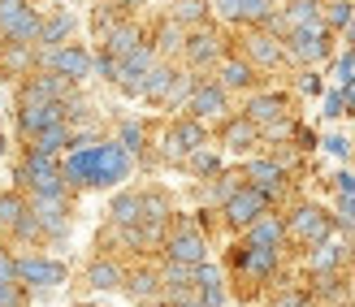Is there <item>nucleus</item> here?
<instances>
[{
	"instance_id": "obj_54",
	"label": "nucleus",
	"mask_w": 355,
	"mask_h": 307,
	"mask_svg": "<svg viewBox=\"0 0 355 307\" xmlns=\"http://www.w3.org/2000/svg\"><path fill=\"white\" fill-rule=\"evenodd\" d=\"M347 30H351V40H355V17H351V26H347Z\"/></svg>"
},
{
	"instance_id": "obj_5",
	"label": "nucleus",
	"mask_w": 355,
	"mask_h": 307,
	"mask_svg": "<svg viewBox=\"0 0 355 307\" xmlns=\"http://www.w3.org/2000/svg\"><path fill=\"white\" fill-rule=\"evenodd\" d=\"M286 234L295 243H308V247H321L325 238H334V216L325 208H316V204H299L291 212V221H286Z\"/></svg>"
},
{
	"instance_id": "obj_31",
	"label": "nucleus",
	"mask_w": 355,
	"mask_h": 307,
	"mask_svg": "<svg viewBox=\"0 0 355 307\" xmlns=\"http://www.w3.org/2000/svg\"><path fill=\"white\" fill-rule=\"evenodd\" d=\"M204 17H208V0H173L169 22H178V26H204Z\"/></svg>"
},
{
	"instance_id": "obj_33",
	"label": "nucleus",
	"mask_w": 355,
	"mask_h": 307,
	"mask_svg": "<svg viewBox=\"0 0 355 307\" xmlns=\"http://www.w3.org/2000/svg\"><path fill=\"white\" fill-rule=\"evenodd\" d=\"M273 0H243L239 5V22H247V26H269L273 22Z\"/></svg>"
},
{
	"instance_id": "obj_26",
	"label": "nucleus",
	"mask_w": 355,
	"mask_h": 307,
	"mask_svg": "<svg viewBox=\"0 0 355 307\" xmlns=\"http://www.w3.org/2000/svg\"><path fill=\"white\" fill-rule=\"evenodd\" d=\"M121 281H126L121 264H113V260H96V264H87V286H92V290H117Z\"/></svg>"
},
{
	"instance_id": "obj_51",
	"label": "nucleus",
	"mask_w": 355,
	"mask_h": 307,
	"mask_svg": "<svg viewBox=\"0 0 355 307\" xmlns=\"http://www.w3.org/2000/svg\"><path fill=\"white\" fill-rule=\"evenodd\" d=\"M299 87H304L308 96H316V91H321V78H316V74H304V78H299Z\"/></svg>"
},
{
	"instance_id": "obj_53",
	"label": "nucleus",
	"mask_w": 355,
	"mask_h": 307,
	"mask_svg": "<svg viewBox=\"0 0 355 307\" xmlns=\"http://www.w3.org/2000/svg\"><path fill=\"white\" fill-rule=\"evenodd\" d=\"M291 5H321V0H291Z\"/></svg>"
},
{
	"instance_id": "obj_30",
	"label": "nucleus",
	"mask_w": 355,
	"mask_h": 307,
	"mask_svg": "<svg viewBox=\"0 0 355 307\" xmlns=\"http://www.w3.org/2000/svg\"><path fill=\"white\" fill-rule=\"evenodd\" d=\"M69 30H74V13H69V9H57L52 17H44V26H40V44L52 48V44H61Z\"/></svg>"
},
{
	"instance_id": "obj_23",
	"label": "nucleus",
	"mask_w": 355,
	"mask_h": 307,
	"mask_svg": "<svg viewBox=\"0 0 355 307\" xmlns=\"http://www.w3.org/2000/svg\"><path fill=\"white\" fill-rule=\"evenodd\" d=\"M221 143H225L230 152H247V148H256V143H260V130L247 117H230L221 125Z\"/></svg>"
},
{
	"instance_id": "obj_42",
	"label": "nucleus",
	"mask_w": 355,
	"mask_h": 307,
	"mask_svg": "<svg viewBox=\"0 0 355 307\" xmlns=\"http://www.w3.org/2000/svg\"><path fill=\"white\" fill-rule=\"evenodd\" d=\"M117 65H121V61H113L109 52H100V57H96V74L109 78V82H117Z\"/></svg>"
},
{
	"instance_id": "obj_41",
	"label": "nucleus",
	"mask_w": 355,
	"mask_h": 307,
	"mask_svg": "<svg viewBox=\"0 0 355 307\" xmlns=\"http://www.w3.org/2000/svg\"><path fill=\"white\" fill-rule=\"evenodd\" d=\"M182 44H187V40H182V26H178V22H165V26H161V48H165V52H178Z\"/></svg>"
},
{
	"instance_id": "obj_18",
	"label": "nucleus",
	"mask_w": 355,
	"mask_h": 307,
	"mask_svg": "<svg viewBox=\"0 0 355 307\" xmlns=\"http://www.w3.org/2000/svg\"><path fill=\"white\" fill-rule=\"evenodd\" d=\"M65 121V104H17V125L35 139L44 134L48 125H61Z\"/></svg>"
},
{
	"instance_id": "obj_15",
	"label": "nucleus",
	"mask_w": 355,
	"mask_h": 307,
	"mask_svg": "<svg viewBox=\"0 0 355 307\" xmlns=\"http://www.w3.org/2000/svg\"><path fill=\"white\" fill-rule=\"evenodd\" d=\"M152 65H156V48H152V44H139L130 57L117 65V87H121L126 96H139V91H144V78H148Z\"/></svg>"
},
{
	"instance_id": "obj_46",
	"label": "nucleus",
	"mask_w": 355,
	"mask_h": 307,
	"mask_svg": "<svg viewBox=\"0 0 355 307\" xmlns=\"http://www.w3.org/2000/svg\"><path fill=\"white\" fill-rule=\"evenodd\" d=\"M273 307H308V295L304 290H286V295H277Z\"/></svg>"
},
{
	"instance_id": "obj_22",
	"label": "nucleus",
	"mask_w": 355,
	"mask_h": 307,
	"mask_svg": "<svg viewBox=\"0 0 355 307\" xmlns=\"http://www.w3.org/2000/svg\"><path fill=\"white\" fill-rule=\"evenodd\" d=\"M109 221L117 229H135L139 221H144V195H139V191H121L117 200L109 204Z\"/></svg>"
},
{
	"instance_id": "obj_25",
	"label": "nucleus",
	"mask_w": 355,
	"mask_h": 307,
	"mask_svg": "<svg viewBox=\"0 0 355 307\" xmlns=\"http://www.w3.org/2000/svg\"><path fill=\"white\" fill-rule=\"evenodd\" d=\"M173 78H178V69L156 61V65L148 69V78H144V91H139V96H144V100H152V104H165V96H169Z\"/></svg>"
},
{
	"instance_id": "obj_1",
	"label": "nucleus",
	"mask_w": 355,
	"mask_h": 307,
	"mask_svg": "<svg viewBox=\"0 0 355 307\" xmlns=\"http://www.w3.org/2000/svg\"><path fill=\"white\" fill-rule=\"evenodd\" d=\"M130 173V156L117 148V143H87L74 148L61 165L65 186H117L126 182Z\"/></svg>"
},
{
	"instance_id": "obj_14",
	"label": "nucleus",
	"mask_w": 355,
	"mask_h": 307,
	"mask_svg": "<svg viewBox=\"0 0 355 307\" xmlns=\"http://www.w3.org/2000/svg\"><path fill=\"white\" fill-rule=\"evenodd\" d=\"M221 212H225V225H234V229H247L256 221V216H264L269 212V200H264V195L256 191V186H243L234 200H225L221 204Z\"/></svg>"
},
{
	"instance_id": "obj_29",
	"label": "nucleus",
	"mask_w": 355,
	"mask_h": 307,
	"mask_svg": "<svg viewBox=\"0 0 355 307\" xmlns=\"http://www.w3.org/2000/svg\"><path fill=\"white\" fill-rule=\"evenodd\" d=\"M343 260H347V247H343V243H334V238H325V243L308 256V268H312V273H334V268H338Z\"/></svg>"
},
{
	"instance_id": "obj_34",
	"label": "nucleus",
	"mask_w": 355,
	"mask_h": 307,
	"mask_svg": "<svg viewBox=\"0 0 355 307\" xmlns=\"http://www.w3.org/2000/svg\"><path fill=\"white\" fill-rule=\"evenodd\" d=\"M17 216H26V200H22V195H13V191H5V195H0V229L13 234Z\"/></svg>"
},
{
	"instance_id": "obj_36",
	"label": "nucleus",
	"mask_w": 355,
	"mask_h": 307,
	"mask_svg": "<svg viewBox=\"0 0 355 307\" xmlns=\"http://www.w3.org/2000/svg\"><path fill=\"white\" fill-rule=\"evenodd\" d=\"M243 186H247V182H243V173H217V182H212V200L225 204V200H234Z\"/></svg>"
},
{
	"instance_id": "obj_55",
	"label": "nucleus",
	"mask_w": 355,
	"mask_h": 307,
	"mask_svg": "<svg viewBox=\"0 0 355 307\" xmlns=\"http://www.w3.org/2000/svg\"><path fill=\"white\" fill-rule=\"evenodd\" d=\"M74 307H96V303H74Z\"/></svg>"
},
{
	"instance_id": "obj_11",
	"label": "nucleus",
	"mask_w": 355,
	"mask_h": 307,
	"mask_svg": "<svg viewBox=\"0 0 355 307\" xmlns=\"http://www.w3.org/2000/svg\"><path fill=\"white\" fill-rule=\"evenodd\" d=\"M31 216L40 221V234H61L69 229V195H31Z\"/></svg>"
},
{
	"instance_id": "obj_8",
	"label": "nucleus",
	"mask_w": 355,
	"mask_h": 307,
	"mask_svg": "<svg viewBox=\"0 0 355 307\" xmlns=\"http://www.w3.org/2000/svg\"><path fill=\"white\" fill-rule=\"evenodd\" d=\"M286 57L299 65H316L329 57V30L325 26H304V30H291L286 35Z\"/></svg>"
},
{
	"instance_id": "obj_6",
	"label": "nucleus",
	"mask_w": 355,
	"mask_h": 307,
	"mask_svg": "<svg viewBox=\"0 0 355 307\" xmlns=\"http://www.w3.org/2000/svg\"><path fill=\"white\" fill-rule=\"evenodd\" d=\"M65 281V264L61 260H48V256H22L17 260V286L44 295V290H57Z\"/></svg>"
},
{
	"instance_id": "obj_47",
	"label": "nucleus",
	"mask_w": 355,
	"mask_h": 307,
	"mask_svg": "<svg viewBox=\"0 0 355 307\" xmlns=\"http://www.w3.org/2000/svg\"><path fill=\"white\" fill-rule=\"evenodd\" d=\"M325 152H334V156H351V143H347L343 134H329V139H325Z\"/></svg>"
},
{
	"instance_id": "obj_9",
	"label": "nucleus",
	"mask_w": 355,
	"mask_h": 307,
	"mask_svg": "<svg viewBox=\"0 0 355 307\" xmlns=\"http://www.w3.org/2000/svg\"><path fill=\"white\" fill-rule=\"evenodd\" d=\"M208 256V243H204V234L195 229V225H178L169 238H165V264H204Z\"/></svg>"
},
{
	"instance_id": "obj_52",
	"label": "nucleus",
	"mask_w": 355,
	"mask_h": 307,
	"mask_svg": "<svg viewBox=\"0 0 355 307\" xmlns=\"http://www.w3.org/2000/svg\"><path fill=\"white\" fill-rule=\"evenodd\" d=\"M169 307H204L200 299H178V303H169Z\"/></svg>"
},
{
	"instance_id": "obj_39",
	"label": "nucleus",
	"mask_w": 355,
	"mask_h": 307,
	"mask_svg": "<svg viewBox=\"0 0 355 307\" xmlns=\"http://www.w3.org/2000/svg\"><path fill=\"white\" fill-rule=\"evenodd\" d=\"M191 91H195V78H191V74H178V78H173V87H169V96H165V104H169V108L187 104V100H191Z\"/></svg>"
},
{
	"instance_id": "obj_50",
	"label": "nucleus",
	"mask_w": 355,
	"mask_h": 307,
	"mask_svg": "<svg viewBox=\"0 0 355 307\" xmlns=\"http://www.w3.org/2000/svg\"><path fill=\"white\" fill-rule=\"evenodd\" d=\"M334 186H338V195H355V177L351 173H338V177H334Z\"/></svg>"
},
{
	"instance_id": "obj_56",
	"label": "nucleus",
	"mask_w": 355,
	"mask_h": 307,
	"mask_svg": "<svg viewBox=\"0 0 355 307\" xmlns=\"http://www.w3.org/2000/svg\"><path fill=\"white\" fill-rule=\"evenodd\" d=\"M156 307H169V303H156Z\"/></svg>"
},
{
	"instance_id": "obj_45",
	"label": "nucleus",
	"mask_w": 355,
	"mask_h": 307,
	"mask_svg": "<svg viewBox=\"0 0 355 307\" xmlns=\"http://www.w3.org/2000/svg\"><path fill=\"white\" fill-rule=\"evenodd\" d=\"M0 281H17V256L0 251Z\"/></svg>"
},
{
	"instance_id": "obj_35",
	"label": "nucleus",
	"mask_w": 355,
	"mask_h": 307,
	"mask_svg": "<svg viewBox=\"0 0 355 307\" xmlns=\"http://www.w3.org/2000/svg\"><path fill=\"white\" fill-rule=\"evenodd\" d=\"M321 17H325V30H343V26H351L355 5H351V0H334V5H329Z\"/></svg>"
},
{
	"instance_id": "obj_48",
	"label": "nucleus",
	"mask_w": 355,
	"mask_h": 307,
	"mask_svg": "<svg viewBox=\"0 0 355 307\" xmlns=\"http://www.w3.org/2000/svg\"><path fill=\"white\" fill-rule=\"evenodd\" d=\"M212 5H217V13H221V17L239 22V5H243V0H212Z\"/></svg>"
},
{
	"instance_id": "obj_19",
	"label": "nucleus",
	"mask_w": 355,
	"mask_h": 307,
	"mask_svg": "<svg viewBox=\"0 0 355 307\" xmlns=\"http://www.w3.org/2000/svg\"><path fill=\"white\" fill-rule=\"evenodd\" d=\"M282 57H286V48H282V40L277 35H269V30H256L252 40H247V65H264V69H273V65H282Z\"/></svg>"
},
{
	"instance_id": "obj_10",
	"label": "nucleus",
	"mask_w": 355,
	"mask_h": 307,
	"mask_svg": "<svg viewBox=\"0 0 355 307\" xmlns=\"http://www.w3.org/2000/svg\"><path fill=\"white\" fill-rule=\"evenodd\" d=\"M204 121H195V117H178L169 130H165V160H187L204 148Z\"/></svg>"
},
{
	"instance_id": "obj_58",
	"label": "nucleus",
	"mask_w": 355,
	"mask_h": 307,
	"mask_svg": "<svg viewBox=\"0 0 355 307\" xmlns=\"http://www.w3.org/2000/svg\"><path fill=\"white\" fill-rule=\"evenodd\" d=\"M351 307H355V303H351Z\"/></svg>"
},
{
	"instance_id": "obj_13",
	"label": "nucleus",
	"mask_w": 355,
	"mask_h": 307,
	"mask_svg": "<svg viewBox=\"0 0 355 307\" xmlns=\"http://www.w3.org/2000/svg\"><path fill=\"white\" fill-rule=\"evenodd\" d=\"M187 113L195 121H208V117H225L230 113V91L221 82H195V91L187 100Z\"/></svg>"
},
{
	"instance_id": "obj_16",
	"label": "nucleus",
	"mask_w": 355,
	"mask_h": 307,
	"mask_svg": "<svg viewBox=\"0 0 355 307\" xmlns=\"http://www.w3.org/2000/svg\"><path fill=\"white\" fill-rule=\"evenodd\" d=\"M230 264L234 268H243L252 281H269L273 273H277V251L273 247H234V256H230Z\"/></svg>"
},
{
	"instance_id": "obj_17",
	"label": "nucleus",
	"mask_w": 355,
	"mask_h": 307,
	"mask_svg": "<svg viewBox=\"0 0 355 307\" xmlns=\"http://www.w3.org/2000/svg\"><path fill=\"white\" fill-rule=\"evenodd\" d=\"M182 57H187L191 69H204V65H212V61H221V35L208 30V26L191 30L187 44H182Z\"/></svg>"
},
{
	"instance_id": "obj_40",
	"label": "nucleus",
	"mask_w": 355,
	"mask_h": 307,
	"mask_svg": "<svg viewBox=\"0 0 355 307\" xmlns=\"http://www.w3.org/2000/svg\"><path fill=\"white\" fill-rule=\"evenodd\" d=\"M26 286H17V281H0V307H26Z\"/></svg>"
},
{
	"instance_id": "obj_43",
	"label": "nucleus",
	"mask_w": 355,
	"mask_h": 307,
	"mask_svg": "<svg viewBox=\"0 0 355 307\" xmlns=\"http://www.w3.org/2000/svg\"><path fill=\"white\" fill-rule=\"evenodd\" d=\"M343 113H347V100H343V87H338V91L325 96V117L334 121V117H343Z\"/></svg>"
},
{
	"instance_id": "obj_37",
	"label": "nucleus",
	"mask_w": 355,
	"mask_h": 307,
	"mask_svg": "<svg viewBox=\"0 0 355 307\" xmlns=\"http://www.w3.org/2000/svg\"><path fill=\"white\" fill-rule=\"evenodd\" d=\"M117 148L126 152V156H139V152H144V125H139V121H121V139H117Z\"/></svg>"
},
{
	"instance_id": "obj_27",
	"label": "nucleus",
	"mask_w": 355,
	"mask_h": 307,
	"mask_svg": "<svg viewBox=\"0 0 355 307\" xmlns=\"http://www.w3.org/2000/svg\"><path fill=\"white\" fill-rule=\"evenodd\" d=\"M252 82H256V69L243 57H225L221 61V87L225 91H243V87H252Z\"/></svg>"
},
{
	"instance_id": "obj_7",
	"label": "nucleus",
	"mask_w": 355,
	"mask_h": 307,
	"mask_svg": "<svg viewBox=\"0 0 355 307\" xmlns=\"http://www.w3.org/2000/svg\"><path fill=\"white\" fill-rule=\"evenodd\" d=\"M69 96H74V82H65L61 74H52V69H40V74H31L22 82L17 104H65Z\"/></svg>"
},
{
	"instance_id": "obj_32",
	"label": "nucleus",
	"mask_w": 355,
	"mask_h": 307,
	"mask_svg": "<svg viewBox=\"0 0 355 307\" xmlns=\"http://www.w3.org/2000/svg\"><path fill=\"white\" fill-rule=\"evenodd\" d=\"M121 286H126V295H130V299H139V303H152V299H156V286H161V277L144 268V273H130V277L121 281Z\"/></svg>"
},
{
	"instance_id": "obj_24",
	"label": "nucleus",
	"mask_w": 355,
	"mask_h": 307,
	"mask_svg": "<svg viewBox=\"0 0 355 307\" xmlns=\"http://www.w3.org/2000/svg\"><path fill=\"white\" fill-rule=\"evenodd\" d=\"M69 143H74V130H69V125L61 121V125H48L44 134H35L26 152H40V156H57V152H69Z\"/></svg>"
},
{
	"instance_id": "obj_20",
	"label": "nucleus",
	"mask_w": 355,
	"mask_h": 307,
	"mask_svg": "<svg viewBox=\"0 0 355 307\" xmlns=\"http://www.w3.org/2000/svg\"><path fill=\"white\" fill-rule=\"evenodd\" d=\"M195 299L204 307H225V286H221V268L217 264H200L195 268Z\"/></svg>"
},
{
	"instance_id": "obj_3",
	"label": "nucleus",
	"mask_w": 355,
	"mask_h": 307,
	"mask_svg": "<svg viewBox=\"0 0 355 307\" xmlns=\"http://www.w3.org/2000/svg\"><path fill=\"white\" fill-rule=\"evenodd\" d=\"M17 182H26L31 195H69L65 177H61V165H57V156L26 152V156H22V165H17Z\"/></svg>"
},
{
	"instance_id": "obj_21",
	"label": "nucleus",
	"mask_w": 355,
	"mask_h": 307,
	"mask_svg": "<svg viewBox=\"0 0 355 307\" xmlns=\"http://www.w3.org/2000/svg\"><path fill=\"white\" fill-rule=\"evenodd\" d=\"M282 238H286V221L282 216H273V212H264V216H256L252 225H247V247H282Z\"/></svg>"
},
{
	"instance_id": "obj_38",
	"label": "nucleus",
	"mask_w": 355,
	"mask_h": 307,
	"mask_svg": "<svg viewBox=\"0 0 355 307\" xmlns=\"http://www.w3.org/2000/svg\"><path fill=\"white\" fill-rule=\"evenodd\" d=\"M187 169H191V173H200V177H217V173H221V160L200 148L195 156H187Z\"/></svg>"
},
{
	"instance_id": "obj_2",
	"label": "nucleus",
	"mask_w": 355,
	"mask_h": 307,
	"mask_svg": "<svg viewBox=\"0 0 355 307\" xmlns=\"http://www.w3.org/2000/svg\"><path fill=\"white\" fill-rule=\"evenodd\" d=\"M44 17L31 0H0V40L9 44H40Z\"/></svg>"
},
{
	"instance_id": "obj_4",
	"label": "nucleus",
	"mask_w": 355,
	"mask_h": 307,
	"mask_svg": "<svg viewBox=\"0 0 355 307\" xmlns=\"http://www.w3.org/2000/svg\"><path fill=\"white\" fill-rule=\"evenodd\" d=\"M40 65L52 69V74H61L65 82H83V78H92L96 57L83 44H61V48H44L40 52Z\"/></svg>"
},
{
	"instance_id": "obj_49",
	"label": "nucleus",
	"mask_w": 355,
	"mask_h": 307,
	"mask_svg": "<svg viewBox=\"0 0 355 307\" xmlns=\"http://www.w3.org/2000/svg\"><path fill=\"white\" fill-rule=\"evenodd\" d=\"M338 212H343L347 225H355V195H343V200H338Z\"/></svg>"
},
{
	"instance_id": "obj_57",
	"label": "nucleus",
	"mask_w": 355,
	"mask_h": 307,
	"mask_svg": "<svg viewBox=\"0 0 355 307\" xmlns=\"http://www.w3.org/2000/svg\"><path fill=\"white\" fill-rule=\"evenodd\" d=\"M0 52H5V44H0Z\"/></svg>"
},
{
	"instance_id": "obj_44",
	"label": "nucleus",
	"mask_w": 355,
	"mask_h": 307,
	"mask_svg": "<svg viewBox=\"0 0 355 307\" xmlns=\"http://www.w3.org/2000/svg\"><path fill=\"white\" fill-rule=\"evenodd\" d=\"M338 82H343V87H351V82H355V48L338 61Z\"/></svg>"
},
{
	"instance_id": "obj_28",
	"label": "nucleus",
	"mask_w": 355,
	"mask_h": 307,
	"mask_svg": "<svg viewBox=\"0 0 355 307\" xmlns=\"http://www.w3.org/2000/svg\"><path fill=\"white\" fill-rule=\"evenodd\" d=\"M139 44H144V40H139V30H135L130 22H117V30L109 35V40H104V52H109L113 61H126Z\"/></svg>"
},
{
	"instance_id": "obj_12",
	"label": "nucleus",
	"mask_w": 355,
	"mask_h": 307,
	"mask_svg": "<svg viewBox=\"0 0 355 307\" xmlns=\"http://www.w3.org/2000/svg\"><path fill=\"white\" fill-rule=\"evenodd\" d=\"M243 182H247V186H256L264 200H273V195L286 186V165H277L273 156H256V160H247Z\"/></svg>"
}]
</instances>
